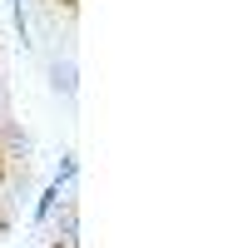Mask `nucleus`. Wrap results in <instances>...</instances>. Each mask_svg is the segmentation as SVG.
<instances>
[{
    "mask_svg": "<svg viewBox=\"0 0 248 248\" xmlns=\"http://www.w3.org/2000/svg\"><path fill=\"white\" fill-rule=\"evenodd\" d=\"M50 75H55V90L60 94H75V65H70V60H55Z\"/></svg>",
    "mask_w": 248,
    "mask_h": 248,
    "instance_id": "obj_2",
    "label": "nucleus"
},
{
    "mask_svg": "<svg viewBox=\"0 0 248 248\" xmlns=\"http://www.w3.org/2000/svg\"><path fill=\"white\" fill-rule=\"evenodd\" d=\"M60 199H65V194H60V184H50V189L40 194V203H35V223H50V218H55V203H60Z\"/></svg>",
    "mask_w": 248,
    "mask_h": 248,
    "instance_id": "obj_1",
    "label": "nucleus"
}]
</instances>
